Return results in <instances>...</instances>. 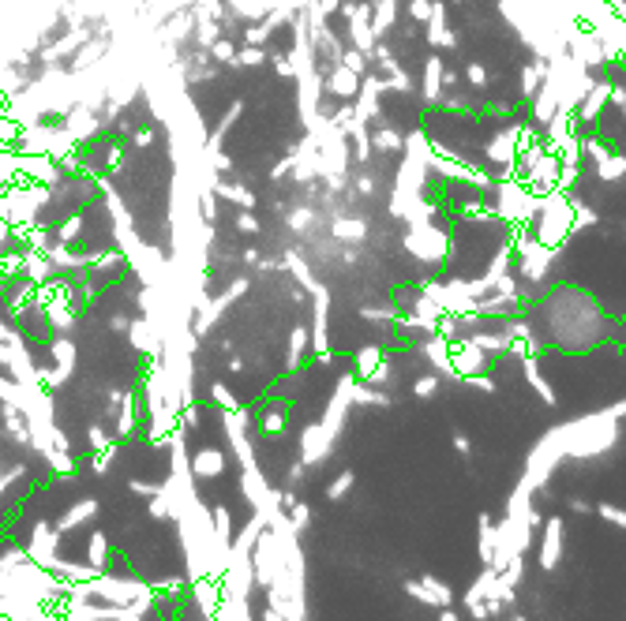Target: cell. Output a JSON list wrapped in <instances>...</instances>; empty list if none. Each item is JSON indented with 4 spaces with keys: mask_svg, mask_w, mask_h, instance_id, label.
Here are the masks:
<instances>
[{
    "mask_svg": "<svg viewBox=\"0 0 626 621\" xmlns=\"http://www.w3.org/2000/svg\"><path fill=\"white\" fill-rule=\"evenodd\" d=\"M439 621H461V617H458L451 607H443V610H439Z\"/></svg>",
    "mask_w": 626,
    "mask_h": 621,
    "instance_id": "cell-13",
    "label": "cell"
},
{
    "mask_svg": "<svg viewBox=\"0 0 626 621\" xmlns=\"http://www.w3.org/2000/svg\"><path fill=\"white\" fill-rule=\"evenodd\" d=\"M570 509H574V513H589V502H581V498H574V502H570Z\"/></svg>",
    "mask_w": 626,
    "mask_h": 621,
    "instance_id": "cell-14",
    "label": "cell"
},
{
    "mask_svg": "<svg viewBox=\"0 0 626 621\" xmlns=\"http://www.w3.org/2000/svg\"><path fill=\"white\" fill-rule=\"evenodd\" d=\"M263 621H285V614L274 610V607H266V617H263Z\"/></svg>",
    "mask_w": 626,
    "mask_h": 621,
    "instance_id": "cell-12",
    "label": "cell"
},
{
    "mask_svg": "<svg viewBox=\"0 0 626 621\" xmlns=\"http://www.w3.org/2000/svg\"><path fill=\"white\" fill-rule=\"evenodd\" d=\"M563 558V517L544 520V539H541V569H556Z\"/></svg>",
    "mask_w": 626,
    "mask_h": 621,
    "instance_id": "cell-2",
    "label": "cell"
},
{
    "mask_svg": "<svg viewBox=\"0 0 626 621\" xmlns=\"http://www.w3.org/2000/svg\"><path fill=\"white\" fill-rule=\"evenodd\" d=\"M94 513H98V505H94V502H79V505L71 509V513H68V517L57 524V536H61V532H71V528H76V524H83L86 517H94Z\"/></svg>",
    "mask_w": 626,
    "mask_h": 621,
    "instance_id": "cell-4",
    "label": "cell"
},
{
    "mask_svg": "<svg viewBox=\"0 0 626 621\" xmlns=\"http://www.w3.org/2000/svg\"><path fill=\"white\" fill-rule=\"evenodd\" d=\"M510 621H525V617H522V614H514V617H510Z\"/></svg>",
    "mask_w": 626,
    "mask_h": 621,
    "instance_id": "cell-15",
    "label": "cell"
},
{
    "mask_svg": "<svg viewBox=\"0 0 626 621\" xmlns=\"http://www.w3.org/2000/svg\"><path fill=\"white\" fill-rule=\"evenodd\" d=\"M195 472H199V476H218V472H222V453L203 449L199 456H195Z\"/></svg>",
    "mask_w": 626,
    "mask_h": 621,
    "instance_id": "cell-6",
    "label": "cell"
},
{
    "mask_svg": "<svg viewBox=\"0 0 626 621\" xmlns=\"http://www.w3.org/2000/svg\"><path fill=\"white\" fill-rule=\"evenodd\" d=\"M405 592L413 599H420V602H427V607H435V610H443V607H451V602H454L451 584H443L432 573H420V580H405Z\"/></svg>",
    "mask_w": 626,
    "mask_h": 621,
    "instance_id": "cell-1",
    "label": "cell"
},
{
    "mask_svg": "<svg viewBox=\"0 0 626 621\" xmlns=\"http://www.w3.org/2000/svg\"><path fill=\"white\" fill-rule=\"evenodd\" d=\"M349 487H353V472H342V476L330 483L327 495H330V498H342V495H349Z\"/></svg>",
    "mask_w": 626,
    "mask_h": 621,
    "instance_id": "cell-9",
    "label": "cell"
},
{
    "mask_svg": "<svg viewBox=\"0 0 626 621\" xmlns=\"http://www.w3.org/2000/svg\"><path fill=\"white\" fill-rule=\"evenodd\" d=\"M593 513H600V520H607V524H615V528H626V509L622 505H612V502H600Z\"/></svg>",
    "mask_w": 626,
    "mask_h": 621,
    "instance_id": "cell-7",
    "label": "cell"
},
{
    "mask_svg": "<svg viewBox=\"0 0 626 621\" xmlns=\"http://www.w3.org/2000/svg\"><path fill=\"white\" fill-rule=\"evenodd\" d=\"M480 561H484V565H492V558H495V524L484 517V513H480Z\"/></svg>",
    "mask_w": 626,
    "mask_h": 621,
    "instance_id": "cell-3",
    "label": "cell"
},
{
    "mask_svg": "<svg viewBox=\"0 0 626 621\" xmlns=\"http://www.w3.org/2000/svg\"><path fill=\"white\" fill-rule=\"evenodd\" d=\"M289 524H293L297 532H300V528L308 524V505H293V517H289Z\"/></svg>",
    "mask_w": 626,
    "mask_h": 621,
    "instance_id": "cell-10",
    "label": "cell"
},
{
    "mask_svg": "<svg viewBox=\"0 0 626 621\" xmlns=\"http://www.w3.org/2000/svg\"><path fill=\"white\" fill-rule=\"evenodd\" d=\"M214 539L229 546V513L225 509H214Z\"/></svg>",
    "mask_w": 626,
    "mask_h": 621,
    "instance_id": "cell-8",
    "label": "cell"
},
{
    "mask_svg": "<svg viewBox=\"0 0 626 621\" xmlns=\"http://www.w3.org/2000/svg\"><path fill=\"white\" fill-rule=\"evenodd\" d=\"M150 513H154V517H169V505H166V498H158V502L150 505Z\"/></svg>",
    "mask_w": 626,
    "mask_h": 621,
    "instance_id": "cell-11",
    "label": "cell"
},
{
    "mask_svg": "<svg viewBox=\"0 0 626 621\" xmlns=\"http://www.w3.org/2000/svg\"><path fill=\"white\" fill-rule=\"evenodd\" d=\"M86 554H91V565H94V569H105V565H110V539L98 532V536L91 539V546H86Z\"/></svg>",
    "mask_w": 626,
    "mask_h": 621,
    "instance_id": "cell-5",
    "label": "cell"
}]
</instances>
